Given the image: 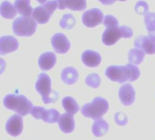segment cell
Masks as SVG:
<instances>
[{
	"label": "cell",
	"instance_id": "21",
	"mask_svg": "<svg viewBox=\"0 0 155 140\" xmlns=\"http://www.w3.org/2000/svg\"><path fill=\"white\" fill-rule=\"evenodd\" d=\"M108 130H109V124L102 118L95 120L92 128L93 134L97 138L104 137V135H106Z\"/></svg>",
	"mask_w": 155,
	"mask_h": 140
},
{
	"label": "cell",
	"instance_id": "7",
	"mask_svg": "<svg viewBox=\"0 0 155 140\" xmlns=\"http://www.w3.org/2000/svg\"><path fill=\"white\" fill-rule=\"evenodd\" d=\"M56 8L57 4L55 0L47 1L44 5H39L33 10V18L38 24H46Z\"/></svg>",
	"mask_w": 155,
	"mask_h": 140
},
{
	"label": "cell",
	"instance_id": "22",
	"mask_svg": "<svg viewBox=\"0 0 155 140\" xmlns=\"http://www.w3.org/2000/svg\"><path fill=\"white\" fill-rule=\"evenodd\" d=\"M15 6L16 11L23 16H30L33 14V7L30 5V0H15Z\"/></svg>",
	"mask_w": 155,
	"mask_h": 140
},
{
	"label": "cell",
	"instance_id": "4",
	"mask_svg": "<svg viewBox=\"0 0 155 140\" xmlns=\"http://www.w3.org/2000/svg\"><path fill=\"white\" fill-rule=\"evenodd\" d=\"M35 89L41 95L45 104L54 103L58 99V93L51 88V78L48 75L42 73L38 76L35 83Z\"/></svg>",
	"mask_w": 155,
	"mask_h": 140
},
{
	"label": "cell",
	"instance_id": "6",
	"mask_svg": "<svg viewBox=\"0 0 155 140\" xmlns=\"http://www.w3.org/2000/svg\"><path fill=\"white\" fill-rule=\"evenodd\" d=\"M12 26L15 36H31L36 31L37 23L30 16H20L14 20Z\"/></svg>",
	"mask_w": 155,
	"mask_h": 140
},
{
	"label": "cell",
	"instance_id": "18",
	"mask_svg": "<svg viewBox=\"0 0 155 140\" xmlns=\"http://www.w3.org/2000/svg\"><path fill=\"white\" fill-rule=\"evenodd\" d=\"M58 125L62 132L65 134L72 133L74 130V119L73 115L68 113L61 115L58 119Z\"/></svg>",
	"mask_w": 155,
	"mask_h": 140
},
{
	"label": "cell",
	"instance_id": "13",
	"mask_svg": "<svg viewBox=\"0 0 155 140\" xmlns=\"http://www.w3.org/2000/svg\"><path fill=\"white\" fill-rule=\"evenodd\" d=\"M19 43L12 36H4L0 37V55L4 56L17 50Z\"/></svg>",
	"mask_w": 155,
	"mask_h": 140
},
{
	"label": "cell",
	"instance_id": "14",
	"mask_svg": "<svg viewBox=\"0 0 155 140\" xmlns=\"http://www.w3.org/2000/svg\"><path fill=\"white\" fill-rule=\"evenodd\" d=\"M134 46L136 48L142 49L148 55L155 54V41L152 40L149 36H139L134 40Z\"/></svg>",
	"mask_w": 155,
	"mask_h": 140
},
{
	"label": "cell",
	"instance_id": "19",
	"mask_svg": "<svg viewBox=\"0 0 155 140\" xmlns=\"http://www.w3.org/2000/svg\"><path fill=\"white\" fill-rule=\"evenodd\" d=\"M78 72L75 68L72 67H65L63 69L62 74H61V78L62 80L67 84V85H73L78 80Z\"/></svg>",
	"mask_w": 155,
	"mask_h": 140
},
{
	"label": "cell",
	"instance_id": "28",
	"mask_svg": "<svg viewBox=\"0 0 155 140\" xmlns=\"http://www.w3.org/2000/svg\"><path fill=\"white\" fill-rule=\"evenodd\" d=\"M149 5L145 1H138L135 5V11L140 15H145L148 13Z\"/></svg>",
	"mask_w": 155,
	"mask_h": 140
},
{
	"label": "cell",
	"instance_id": "3",
	"mask_svg": "<svg viewBox=\"0 0 155 140\" xmlns=\"http://www.w3.org/2000/svg\"><path fill=\"white\" fill-rule=\"evenodd\" d=\"M109 109V104L106 99L103 97H95L91 103H87L82 108V114L92 119H100L104 115L107 113Z\"/></svg>",
	"mask_w": 155,
	"mask_h": 140
},
{
	"label": "cell",
	"instance_id": "26",
	"mask_svg": "<svg viewBox=\"0 0 155 140\" xmlns=\"http://www.w3.org/2000/svg\"><path fill=\"white\" fill-rule=\"evenodd\" d=\"M75 17L72 14H65L60 20V26L64 29H71L75 25Z\"/></svg>",
	"mask_w": 155,
	"mask_h": 140
},
{
	"label": "cell",
	"instance_id": "10",
	"mask_svg": "<svg viewBox=\"0 0 155 140\" xmlns=\"http://www.w3.org/2000/svg\"><path fill=\"white\" fill-rule=\"evenodd\" d=\"M51 44L54 51L58 54H65L70 49L71 44L65 35L57 33L52 36Z\"/></svg>",
	"mask_w": 155,
	"mask_h": 140
},
{
	"label": "cell",
	"instance_id": "2",
	"mask_svg": "<svg viewBox=\"0 0 155 140\" xmlns=\"http://www.w3.org/2000/svg\"><path fill=\"white\" fill-rule=\"evenodd\" d=\"M3 103L5 108L14 110L21 117L30 114L33 108L32 102L23 95L9 94L5 97Z\"/></svg>",
	"mask_w": 155,
	"mask_h": 140
},
{
	"label": "cell",
	"instance_id": "8",
	"mask_svg": "<svg viewBox=\"0 0 155 140\" xmlns=\"http://www.w3.org/2000/svg\"><path fill=\"white\" fill-rule=\"evenodd\" d=\"M33 118L35 119H42L45 123H56L60 118V114L56 109H45L41 107H34L30 112Z\"/></svg>",
	"mask_w": 155,
	"mask_h": 140
},
{
	"label": "cell",
	"instance_id": "27",
	"mask_svg": "<svg viewBox=\"0 0 155 140\" xmlns=\"http://www.w3.org/2000/svg\"><path fill=\"white\" fill-rule=\"evenodd\" d=\"M85 83L87 86L93 87V88H97L100 87V84H101V78L100 77L97 75V74H90L86 79H85Z\"/></svg>",
	"mask_w": 155,
	"mask_h": 140
},
{
	"label": "cell",
	"instance_id": "33",
	"mask_svg": "<svg viewBox=\"0 0 155 140\" xmlns=\"http://www.w3.org/2000/svg\"><path fill=\"white\" fill-rule=\"evenodd\" d=\"M119 1H126V0H119Z\"/></svg>",
	"mask_w": 155,
	"mask_h": 140
},
{
	"label": "cell",
	"instance_id": "25",
	"mask_svg": "<svg viewBox=\"0 0 155 140\" xmlns=\"http://www.w3.org/2000/svg\"><path fill=\"white\" fill-rule=\"evenodd\" d=\"M145 56V53L143 50L139 49V48H133L129 51L128 54V60L130 62V64L133 65H140Z\"/></svg>",
	"mask_w": 155,
	"mask_h": 140
},
{
	"label": "cell",
	"instance_id": "20",
	"mask_svg": "<svg viewBox=\"0 0 155 140\" xmlns=\"http://www.w3.org/2000/svg\"><path fill=\"white\" fill-rule=\"evenodd\" d=\"M0 15L4 18L13 19L17 15V11L12 3L9 1H4L0 5Z\"/></svg>",
	"mask_w": 155,
	"mask_h": 140
},
{
	"label": "cell",
	"instance_id": "5",
	"mask_svg": "<svg viewBox=\"0 0 155 140\" xmlns=\"http://www.w3.org/2000/svg\"><path fill=\"white\" fill-rule=\"evenodd\" d=\"M134 35V32L131 27L127 26H110L106 27L104 32L103 33L102 40L103 43L106 46H113L119 39L122 37L124 38H130Z\"/></svg>",
	"mask_w": 155,
	"mask_h": 140
},
{
	"label": "cell",
	"instance_id": "30",
	"mask_svg": "<svg viewBox=\"0 0 155 140\" xmlns=\"http://www.w3.org/2000/svg\"><path fill=\"white\" fill-rule=\"evenodd\" d=\"M5 66H6L5 61L3 58L0 57V75L4 73V71H5Z\"/></svg>",
	"mask_w": 155,
	"mask_h": 140
},
{
	"label": "cell",
	"instance_id": "32",
	"mask_svg": "<svg viewBox=\"0 0 155 140\" xmlns=\"http://www.w3.org/2000/svg\"><path fill=\"white\" fill-rule=\"evenodd\" d=\"M36 1H37V2H39L40 4H44V3H45L47 0H36Z\"/></svg>",
	"mask_w": 155,
	"mask_h": 140
},
{
	"label": "cell",
	"instance_id": "9",
	"mask_svg": "<svg viewBox=\"0 0 155 140\" xmlns=\"http://www.w3.org/2000/svg\"><path fill=\"white\" fill-rule=\"evenodd\" d=\"M104 14L99 8H92L85 11L83 14L82 21L83 24L87 27H94L104 21Z\"/></svg>",
	"mask_w": 155,
	"mask_h": 140
},
{
	"label": "cell",
	"instance_id": "1",
	"mask_svg": "<svg viewBox=\"0 0 155 140\" xmlns=\"http://www.w3.org/2000/svg\"><path fill=\"white\" fill-rule=\"evenodd\" d=\"M106 77L119 84H124L127 81L133 82L139 78L140 70L133 64H127L126 66H110L105 71Z\"/></svg>",
	"mask_w": 155,
	"mask_h": 140
},
{
	"label": "cell",
	"instance_id": "29",
	"mask_svg": "<svg viewBox=\"0 0 155 140\" xmlns=\"http://www.w3.org/2000/svg\"><path fill=\"white\" fill-rule=\"evenodd\" d=\"M104 25L105 26V27H110V26H119V22L117 20V18L112 15H107L104 16V21H103Z\"/></svg>",
	"mask_w": 155,
	"mask_h": 140
},
{
	"label": "cell",
	"instance_id": "12",
	"mask_svg": "<svg viewBox=\"0 0 155 140\" xmlns=\"http://www.w3.org/2000/svg\"><path fill=\"white\" fill-rule=\"evenodd\" d=\"M119 98L124 106H131L135 101V90L131 84H124L119 89Z\"/></svg>",
	"mask_w": 155,
	"mask_h": 140
},
{
	"label": "cell",
	"instance_id": "23",
	"mask_svg": "<svg viewBox=\"0 0 155 140\" xmlns=\"http://www.w3.org/2000/svg\"><path fill=\"white\" fill-rule=\"evenodd\" d=\"M144 23L149 37L155 41V13L148 12L144 15Z\"/></svg>",
	"mask_w": 155,
	"mask_h": 140
},
{
	"label": "cell",
	"instance_id": "31",
	"mask_svg": "<svg viewBox=\"0 0 155 140\" xmlns=\"http://www.w3.org/2000/svg\"><path fill=\"white\" fill-rule=\"evenodd\" d=\"M103 5H112V4H114L116 0H99Z\"/></svg>",
	"mask_w": 155,
	"mask_h": 140
},
{
	"label": "cell",
	"instance_id": "17",
	"mask_svg": "<svg viewBox=\"0 0 155 140\" xmlns=\"http://www.w3.org/2000/svg\"><path fill=\"white\" fill-rule=\"evenodd\" d=\"M55 63H56V56L53 52H45L42 54L38 59L39 67L44 71L52 69L54 67Z\"/></svg>",
	"mask_w": 155,
	"mask_h": 140
},
{
	"label": "cell",
	"instance_id": "16",
	"mask_svg": "<svg viewBox=\"0 0 155 140\" xmlns=\"http://www.w3.org/2000/svg\"><path fill=\"white\" fill-rule=\"evenodd\" d=\"M83 63L89 67H96L100 65L102 57L98 52L93 50H85L82 55Z\"/></svg>",
	"mask_w": 155,
	"mask_h": 140
},
{
	"label": "cell",
	"instance_id": "15",
	"mask_svg": "<svg viewBox=\"0 0 155 140\" xmlns=\"http://www.w3.org/2000/svg\"><path fill=\"white\" fill-rule=\"evenodd\" d=\"M57 8L64 10L69 8L73 11H83L86 8V0H55Z\"/></svg>",
	"mask_w": 155,
	"mask_h": 140
},
{
	"label": "cell",
	"instance_id": "24",
	"mask_svg": "<svg viewBox=\"0 0 155 140\" xmlns=\"http://www.w3.org/2000/svg\"><path fill=\"white\" fill-rule=\"evenodd\" d=\"M62 105H63V108H64V110L66 111V113L71 114L73 116L79 111L78 103L75 101L74 98H73L71 97H65L64 98H63Z\"/></svg>",
	"mask_w": 155,
	"mask_h": 140
},
{
	"label": "cell",
	"instance_id": "11",
	"mask_svg": "<svg viewBox=\"0 0 155 140\" xmlns=\"http://www.w3.org/2000/svg\"><path fill=\"white\" fill-rule=\"evenodd\" d=\"M6 132L12 137L19 136L23 131V118L19 115L12 116L5 125Z\"/></svg>",
	"mask_w": 155,
	"mask_h": 140
}]
</instances>
